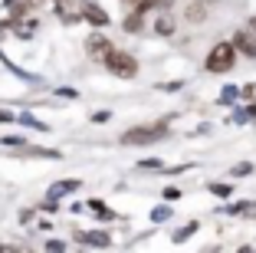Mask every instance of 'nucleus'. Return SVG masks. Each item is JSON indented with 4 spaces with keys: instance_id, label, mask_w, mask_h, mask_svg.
I'll return each mask as SVG.
<instances>
[{
    "instance_id": "nucleus-1",
    "label": "nucleus",
    "mask_w": 256,
    "mask_h": 253,
    "mask_svg": "<svg viewBox=\"0 0 256 253\" xmlns=\"http://www.w3.org/2000/svg\"><path fill=\"white\" fill-rule=\"evenodd\" d=\"M234 60H236V46L217 43L207 53V73H226V69H234Z\"/></svg>"
},
{
    "instance_id": "nucleus-2",
    "label": "nucleus",
    "mask_w": 256,
    "mask_h": 253,
    "mask_svg": "<svg viewBox=\"0 0 256 253\" xmlns=\"http://www.w3.org/2000/svg\"><path fill=\"white\" fill-rule=\"evenodd\" d=\"M106 69L115 73V76H122V79H132V76L138 73V60H135V56H128L125 50H112L106 56Z\"/></svg>"
},
{
    "instance_id": "nucleus-3",
    "label": "nucleus",
    "mask_w": 256,
    "mask_h": 253,
    "mask_svg": "<svg viewBox=\"0 0 256 253\" xmlns=\"http://www.w3.org/2000/svg\"><path fill=\"white\" fill-rule=\"evenodd\" d=\"M164 135H168L164 125H144V128H128L122 135V142L125 145H151V142H158V138H164Z\"/></svg>"
},
{
    "instance_id": "nucleus-4",
    "label": "nucleus",
    "mask_w": 256,
    "mask_h": 253,
    "mask_svg": "<svg viewBox=\"0 0 256 253\" xmlns=\"http://www.w3.org/2000/svg\"><path fill=\"white\" fill-rule=\"evenodd\" d=\"M112 46L115 43L108 37H102V33H92V37L86 40V53H89L92 60H106L108 53H112Z\"/></svg>"
},
{
    "instance_id": "nucleus-5",
    "label": "nucleus",
    "mask_w": 256,
    "mask_h": 253,
    "mask_svg": "<svg viewBox=\"0 0 256 253\" xmlns=\"http://www.w3.org/2000/svg\"><path fill=\"white\" fill-rule=\"evenodd\" d=\"M234 46H236L240 53H246V56H253V60H256V33H253V30L234 33Z\"/></svg>"
},
{
    "instance_id": "nucleus-6",
    "label": "nucleus",
    "mask_w": 256,
    "mask_h": 253,
    "mask_svg": "<svg viewBox=\"0 0 256 253\" xmlns=\"http://www.w3.org/2000/svg\"><path fill=\"white\" fill-rule=\"evenodd\" d=\"M82 20H89L92 27H106V23H108V14L98 7V4H92V0H89V4L82 7Z\"/></svg>"
},
{
    "instance_id": "nucleus-7",
    "label": "nucleus",
    "mask_w": 256,
    "mask_h": 253,
    "mask_svg": "<svg viewBox=\"0 0 256 253\" xmlns=\"http://www.w3.org/2000/svg\"><path fill=\"white\" fill-rule=\"evenodd\" d=\"M122 27H125V33H138L144 27V23H142V10H132V14L125 17V23H122Z\"/></svg>"
},
{
    "instance_id": "nucleus-8",
    "label": "nucleus",
    "mask_w": 256,
    "mask_h": 253,
    "mask_svg": "<svg viewBox=\"0 0 256 253\" xmlns=\"http://www.w3.org/2000/svg\"><path fill=\"white\" fill-rule=\"evenodd\" d=\"M210 4H214V0H194V4H190V7H188V20H200V17H204V10H207V7H210Z\"/></svg>"
},
{
    "instance_id": "nucleus-9",
    "label": "nucleus",
    "mask_w": 256,
    "mask_h": 253,
    "mask_svg": "<svg viewBox=\"0 0 256 253\" xmlns=\"http://www.w3.org/2000/svg\"><path fill=\"white\" fill-rule=\"evenodd\" d=\"M154 30H158L161 37H171V33H174V17L161 14V17H158V23H154Z\"/></svg>"
},
{
    "instance_id": "nucleus-10",
    "label": "nucleus",
    "mask_w": 256,
    "mask_h": 253,
    "mask_svg": "<svg viewBox=\"0 0 256 253\" xmlns=\"http://www.w3.org/2000/svg\"><path fill=\"white\" fill-rule=\"evenodd\" d=\"M76 187H79V178H76V181H60V184H53V187H50V197L69 194V191H76Z\"/></svg>"
},
{
    "instance_id": "nucleus-11",
    "label": "nucleus",
    "mask_w": 256,
    "mask_h": 253,
    "mask_svg": "<svg viewBox=\"0 0 256 253\" xmlns=\"http://www.w3.org/2000/svg\"><path fill=\"white\" fill-rule=\"evenodd\" d=\"M236 99H240V89H236V86H224V92H220V102H224V105H234Z\"/></svg>"
},
{
    "instance_id": "nucleus-12",
    "label": "nucleus",
    "mask_w": 256,
    "mask_h": 253,
    "mask_svg": "<svg viewBox=\"0 0 256 253\" xmlns=\"http://www.w3.org/2000/svg\"><path fill=\"white\" fill-rule=\"evenodd\" d=\"M86 243H96V246H108V233H82Z\"/></svg>"
},
{
    "instance_id": "nucleus-13",
    "label": "nucleus",
    "mask_w": 256,
    "mask_h": 253,
    "mask_svg": "<svg viewBox=\"0 0 256 253\" xmlns=\"http://www.w3.org/2000/svg\"><path fill=\"white\" fill-rule=\"evenodd\" d=\"M20 122H23V125H30V128H36V132H46V128H50V125H43V122H36L33 115H20Z\"/></svg>"
},
{
    "instance_id": "nucleus-14",
    "label": "nucleus",
    "mask_w": 256,
    "mask_h": 253,
    "mask_svg": "<svg viewBox=\"0 0 256 253\" xmlns=\"http://www.w3.org/2000/svg\"><path fill=\"white\" fill-rule=\"evenodd\" d=\"M194 230H197V223H188V227H181V230L174 233V240L181 243V240H188V237H190V233H194Z\"/></svg>"
},
{
    "instance_id": "nucleus-15",
    "label": "nucleus",
    "mask_w": 256,
    "mask_h": 253,
    "mask_svg": "<svg viewBox=\"0 0 256 253\" xmlns=\"http://www.w3.org/2000/svg\"><path fill=\"white\" fill-rule=\"evenodd\" d=\"M171 217V207H154L151 210V220H168Z\"/></svg>"
},
{
    "instance_id": "nucleus-16",
    "label": "nucleus",
    "mask_w": 256,
    "mask_h": 253,
    "mask_svg": "<svg viewBox=\"0 0 256 253\" xmlns=\"http://www.w3.org/2000/svg\"><path fill=\"white\" fill-rule=\"evenodd\" d=\"M250 171H253V164L243 161V164H236V168H234V178H243V174H250Z\"/></svg>"
},
{
    "instance_id": "nucleus-17",
    "label": "nucleus",
    "mask_w": 256,
    "mask_h": 253,
    "mask_svg": "<svg viewBox=\"0 0 256 253\" xmlns=\"http://www.w3.org/2000/svg\"><path fill=\"white\" fill-rule=\"evenodd\" d=\"M210 194H217V197H226V194H230V184H210Z\"/></svg>"
},
{
    "instance_id": "nucleus-18",
    "label": "nucleus",
    "mask_w": 256,
    "mask_h": 253,
    "mask_svg": "<svg viewBox=\"0 0 256 253\" xmlns=\"http://www.w3.org/2000/svg\"><path fill=\"white\" fill-rule=\"evenodd\" d=\"M246 119H250V112H246V109H240V112H234V119H230V122H236V125H243Z\"/></svg>"
},
{
    "instance_id": "nucleus-19",
    "label": "nucleus",
    "mask_w": 256,
    "mask_h": 253,
    "mask_svg": "<svg viewBox=\"0 0 256 253\" xmlns=\"http://www.w3.org/2000/svg\"><path fill=\"white\" fill-rule=\"evenodd\" d=\"M178 197H181L178 187H164V201H178Z\"/></svg>"
},
{
    "instance_id": "nucleus-20",
    "label": "nucleus",
    "mask_w": 256,
    "mask_h": 253,
    "mask_svg": "<svg viewBox=\"0 0 256 253\" xmlns=\"http://www.w3.org/2000/svg\"><path fill=\"white\" fill-rule=\"evenodd\" d=\"M46 250H66V243L62 240H46Z\"/></svg>"
},
{
    "instance_id": "nucleus-21",
    "label": "nucleus",
    "mask_w": 256,
    "mask_h": 253,
    "mask_svg": "<svg viewBox=\"0 0 256 253\" xmlns=\"http://www.w3.org/2000/svg\"><path fill=\"white\" fill-rule=\"evenodd\" d=\"M142 168H154V171H158V168H161V161H158V158H144V161H142Z\"/></svg>"
},
{
    "instance_id": "nucleus-22",
    "label": "nucleus",
    "mask_w": 256,
    "mask_h": 253,
    "mask_svg": "<svg viewBox=\"0 0 256 253\" xmlns=\"http://www.w3.org/2000/svg\"><path fill=\"white\" fill-rule=\"evenodd\" d=\"M4 145H16V148H23V138H16V135H10V138H4Z\"/></svg>"
},
{
    "instance_id": "nucleus-23",
    "label": "nucleus",
    "mask_w": 256,
    "mask_h": 253,
    "mask_svg": "<svg viewBox=\"0 0 256 253\" xmlns=\"http://www.w3.org/2000/svg\"><path fill=\"white\" fill-rule=\"evenodd\" d=\"M122 4H125V7H132V10H138V7H142V0H122Z\"/></svg>"
},
{
    "instance_id": "nucleus-24",
    "label": "nucleus",
    "mask_w": 256,
    "mask_h": 253,
    "mask_svg": "<svg viewBox=\"0 0 256 253\" xmlns=\"http://www.w3.org/2000/svg\"><path fill=\"white\" fill-rule=\"evenodd\" d=\"M250 30H253V33H256V17H253V23H250Z\"/></svg>"
}]
</instances>
